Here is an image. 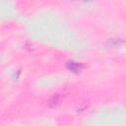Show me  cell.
<instances>
[{
	"mask_svg": "<svg viewBox=\"0 0 126 126\" xmlns=\"http://www.w3.org/2000/svg\"><path fill=\"white\" fill-rule=\"evenodd\" d=\"M67 68L74 73H79L83 70L84 64L80 63V62H76V61H69L67 63Z\"/></svg>",
	"mask_w": 126,
	"mask_h": 126,
	"instance_id": "6da1fadb",
	"label": "cell"
},
{
	"mask_svg": "<svg viewBox=\"0 0 126 126\" xmlns=\"http://www.w3.org/2000/svg\"><path fill=\"white\" fill-rule=\"evenodd\" d=\"M58 98H59V95L58 94H56V95H54L53 97H52V99L49 101V103H50V105H55L56 103H57V101H58Z\"/></svg>",
	"mask_w": 126,
	"mask_h": 126,
	"instance_id": "7a4b0ae2",
	"label": "cell"
}]
</instances>
